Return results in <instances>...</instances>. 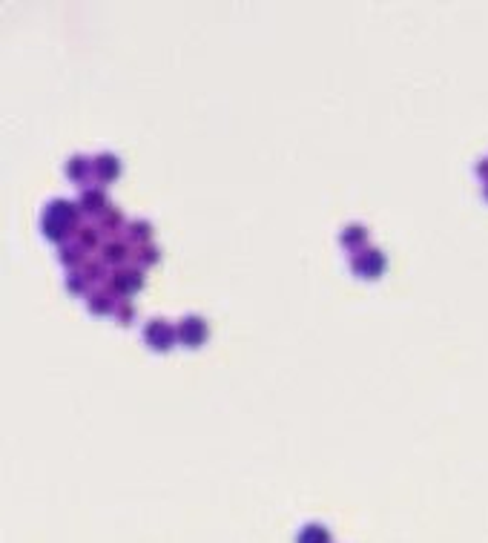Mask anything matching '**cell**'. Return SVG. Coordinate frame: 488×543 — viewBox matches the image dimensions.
<instances>
[{
    "label": "cell",
    "instance_id": "7c38bea8",
    "mask_svg": "<svg viewBox=\"0 0 488 543\" xmlns=\"http://www.w3.org/2000/svg\"><path fill=\"white\" fill-rule=\"evenodd\" d=\"M89 308H92L95 313H109V311H112V296H107V293L89 296Z\"/></svg>",
    "mask_w": 488,
    "mask_h": 543
},
{
    "label": "cell",
    "instance_id": "5bb4252c",
    "mask_svg": "<svg viewBox=\"0 0 488 543\" xmlns=\"http://www.w3.org/2000/svg\"><path fill=\"white\" fill-rule=\"evenodd\" d=\"M104 228H107V230L121 228V210H107V213H104Z\"/></svg>",
    "mask_w": 488,
    "mask_h": 543
},
{
    "label": "cell",
    "instance_id": "9a60e30c",
    "mask_svg": "<svg viewBox=\"0 0 488 543\" xmlns=\"http://www.w3.org/2000/svg\"><path fill=\"white\" fill-rule=\"evenodd\" d=\"M60 262H67V265L80 262V247H60Z\"/></svg>",
    "mask_w": 488,
    "mask_h": 543
},
{
    "label": "cell",
    "instance_id": "9c48e42d",
    "mask_svg": "<svg viewBox=\"0 0 488 543\" xmlns=\"http://www.w3.org/2000/svg\"><path fill=\"white\" fill-rule=\"evenodd\" d=\"M80 204H84V210L95 213V210H104V193L101 190H84V199H80Z\"/></svg>",
    "mask_w": 488,
    "mask_h": 543
},
{
    "label": "cell",
    "instance_id": "30bf717a",
    "mask_svg": "<svg viewBox=\"0 0 488 543\" xmlns=\"http://www.w3.org/2000/svg\"><path fill=\"white\" fill-rule=\"evenodd\" d=\"M67 175H69V179L72 181H84L87 179V170H89V162H87V158H72V162L67 164Z\"/></svg>",
    "mask_w": 488,
    "mask_h": 543
},
{
    "label": "cell",
    "instance_id": "2e32d148",
    "mask_svg": "<svg viewBox=\"0 0 488 543\" xmlns=\"http://www.w3.org/2000/svg\"><path fill=\"white\" fill-rule=\"evenodd\" d=\"M84 276H69V291H75V293H80V291H84Z\"/></svg>",
    "mask_w": 488,
    "mask_h": 543
},
{
    "label": "cell",
    "instance_id": "ba28073f",
    "mask_svg": "<svg viewBox=\"0 0 488 543\" xmlns=\"http://www.w3.org/2000/svg\"><path fill=\"white\" fill-rule=\"evenodd\" d=\"M299 543H331V535H328V529H322V526H307L299 535Z\"/></svg>",
    "mask_w": 488,
    "mask_h": 543
},
{
    "label": "cell",
    "instance_id": "52a82bcc",
    "mask_svg": "<svg viewBox=\"0 0 488 543\" xmlns=\"http://www.w3.org/2000/svg\"><path fill=\"white\" fill-rule=\"evenodd\" d=\"M368 242V230L365 228H348L342 233V245L345 247H362Z\"/></svg>",
    "mask_w": 488,
    "mask_h": 543
},
{
    "label": "cell",
    "instance_id": "d6986e66",
    "mask_svg": "<svg viewBox=\"0 0 488 543\" xmlns=\"http://www.w3.org/2000/svg\"><path fill=\"white\" fill-rule=\"evenodd\" d=\"M480 175H483V179H488V162L480 164Z\"/></svg>",
    "mask_w": 488,
    "mask_h": 543
},
{
    "label": "cell",
    "instance_id": "277c9868",
    "mask_svg": "<svg viewBox=\"0 0 488 543\" xmlns=\"http://www.w3.org/2000/svg\"><path fill=\"white\" fill-rule=\"evenodd\" d=\"M46 216L60 221V225L69 228V230L78 225V207H72L69 201H52V204H49V210H46Z\"/></svg>",
    "mask_w": 488,
    "mask_h": 543
},
{
    "label": "cell",
    "instance_id": "6da1fadb",
    "mask_svg": "<svg viewBox=\"0 0 488 543\" xmlns=\"http://www.w3.org/2000/svg\"><path fill=\"white\" fill-rule=\"evenodd\" d=\"M144 340L153 351H170L173 342L178 340V331L170 322H164V319H153V322H146V328H144Z\"/></svg>",
    "mask_w": 488,
    "mask_h": 543
},
{
    "label": "cell",
    "instance_id": "3957f363",
    "mask_svg": "<svg viewBox=\"0 0 488 543\" xmlns=\"http://www.w3.org/2000/svg\"><path fill=\"white\" fill-rule=\"evenodd\" d=\"M178 340H181L184 345H190V348L204 345V340H207V325H204V319H199V316H184L181 325H178Z\"/></svg>",
    "mask_w": 488,
    "mask_h": 543
},
{
    "label": "cell",
    "instance_id": "8992f818",
    "mask_svg": "<svg viewBox=\"0 0 488 543\" xmlns=\"http://www.w3.org/2000/svg\"><path fill=\"white\" fill-rule=\"evenodd\" d=\"M112 285H115L112 291H118V293H133L141 287V276L135 274V270H121V274L112 276Z\"/></svg>",
    "mask_w": 488,
    "mask_h": 543
},
{
    "label": "cell",
    "instance_id": "7a4b0ae2",
    "mask_svg": "<svg viewBox=\"0 0 488 543\" xmlns=\"http://www.w3.org/2000/svg\"><path fill=\"white\" fill-rule=\"evenodd\" d=\"M353 274L362 279H377L385 270V256L379 250H362L359 256H353Z\"/></svg>",
    "mask_w": 488,
    "mask_h": 543
},
{
    "label": "cell",
    "instance_id": "4fadbf2b",
    "mask_svg": "<svg viewBox=\"0 0 488 543\" xmlns=\"http://www.w3.org/2000/svg\"><path fill=\"white\" fill-rule=\"evenodd\" d=\"M78 239H80V247H84V250L98 247V230L95 228H80L78 230Z\"/></svg>",
    "mask_w": 488,
    "mask_h": 543
},
{
    "label": "cell",
    "instance_id": "8fae6325",
    "mask_svg": "<svg viewBox=\"0 0 488 543\" xmlns=\"http://www.w3.org/2000/svg\"><path fill=\"white\" fill-rule=\"evenodd\" d=\"M126 256H129V247L126 245H118V242L107 245V250H104V259L107 262H124Z\"/></svg>",
    "mask_w": 488,
    "mask_h": 543
},
{
    "label": "cell",
    "instance_id": "5b68a950",
    "mask_svg": "<svg viewBox=\"0 0 488 543\" xmlns=\"http://www.w3.org/2000/svg\"><path fill=\"white\" fill-rule=\"evenodd\" d=\"M92 170L98 173V179H101V181H112V179H115V175L121 173V162H118V158L115 155H98L95 158V162H92Z\"/></svg>",
    "mask_w": 488,
    "mask_h": 543
},
{
    "label": "cell",
    "instance_id": "ac0fdd59",
    "mask_svg": "<svg viewBox=\"0 0 488 543\" xmlns=\"http://www.w3.org/2000/svg\"><path fill=\"white\" fill-rule=\"evenodd\" d=\"M121 319H124V322H129V319H133V305H124V308H121Z\"/></svg>",
    "mask_w": 488,
    "mask_h": 543
},
{
    "label": "cell",
    "instance_id": "e0dca14e",
    "mask_svg": "<svg viewBox=\"0 0 488 543\" xmlns=\"http://www.w3.org/2000/svg\"><path fill=\"white\" fill-rule=\"evenodd\" d=\"M133 233L141 236V239H150L153 230H150V225H141V221H138V225H133Z\"/></svg>",
    "mask_w": 488,
    "mask_h": 543
}]
</instances>
